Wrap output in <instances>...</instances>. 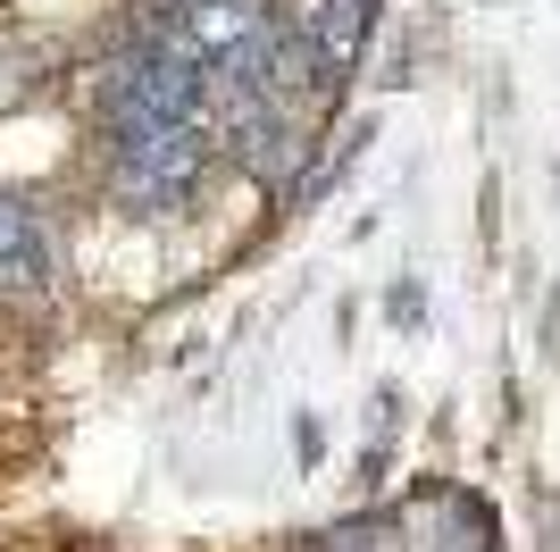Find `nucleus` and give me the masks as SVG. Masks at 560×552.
Listing matches in <instances>:
<instances>
[{"instance_id":"f257e3e1","label":"nucleus","mask_w":560,"mask_h":552,"mask_svg":"<svg viewBox=\"0 0 560 552\" xmlns=\"http://www.w3.org/2000/svg\"><path fill=\"white\" fill-rule=\"evenodd\" d=\"M109 151H117V202L160 218V209H176L192 184L210 176L218 135L201 117H176V126H117Z\"/></svg>"},{"instance_id":"f03ea898","label":"nucleus","mask_w":560,"mask_h":552,"mask_svg":"<svg viewBox=\"0 0 560 552\" xmlns=\"http://www.w3.org/2000/svg\"><path fill=\"white\" fill-rule=\"evenodd\" d=\"M218 142H226L234 168L259 176V184H293V168H302V135H293V117H284L277 92H226Z\"/></svg>"},{"instance_id":"7ed1b4c3","label":"nucleus","mask_w":560,"mask_h":552,"mask_svg":"<svg viewBox=\"0 0 560 552\" xmlns=\"http://www.w3.org/2000/svg\"><path fill=\"white\" fill-rule=\"evenodd\" d=\"M43 268H50L43 218H34L18 193H0V276H43Z\"/></svg>"}]
</instances>
